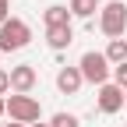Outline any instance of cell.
<instances>
[{"label":"cell","mask_w":127,"mask_h":127,"mask_svg":"<svg viewBox=\"0 0 127 127\" xmlns=\"http://www.w3.org/2000/svg\"><path fill=\"white\" fill-rule=\"evenodd\" d=\"M28 42H32V28H28V21H21V18H7L4 25H0V53L25 50Z\"/></svg>","instance_id":"cell-1"},{"label":"cell","mask_w":127,"mask_h":127,"mask_svg":"<svg viewBox=\"0 0 127 127\" xmlns=\"http://www.w3.org/2000/svg\"><path fill=\"white\" fill-rule=\"evenodd\" d=\"M81 78L85 81H92V85H109V78H113V64L106 60V53H95V50H88V53H81Z\"/></svg>","instance_id":"cell-2"},{"label":"cell","mask_w":127,"mask_h":127,"mask_svg":"<svg viewBox=\"0 0 127 127\" xmlns=\"http://www.w3.org/2000/svg\"><path fill=\"white\" fill-rule=\"evenodd\" d=\"M99 28L109 39H124V32H127V4L124 0H109L99 11Z\"/></svg>","instance_id":"cell-3"},{"label":"cell","mask_w":127,"mask_h":127,"mask_svg":"<svg viewBox=\"0 0 127 127\" xmlns=\"http://www.w3.org/2000/svg\"><path fill=\"white\" fill-rule=\"evenodd\" d=\"M7 113H11V124L32 127V124H39L42 106H39V99H32V95H18V92H14L11 99H7Z\"/></svg>","instance_id":"cell-4"},{"label":"cell","mask_w":127,"mask_h":127,"mask_svg":"<svg viewBox=\"0 0 127 127\" xmlns=\"http://www.w3.org/2000/svg\"><path fill=\"white\" fill-rule=\"evenodd\" d=\"M124 102H127V95H124V88H120V85H113V81H109V85H102V88H99V109H102L106 117L120 113V109H124Z\"/></svg>","instance_id":"cell-5"},{"label":"cell","mask_w":127,"mask_h":127,"mask_svg":"<svg viewBox=\"0 0 127 127\" xmlns=\"http://www.w3.org/2000/svg\"><path fill=\"white\" fill-rule=\"evenodd\" d=\"M35 67L32 64H18V67H11V92H18V95H28L32 88H35Z\"/></svg>","instance_id":"cell-6"},{"label":"cell","mask_w":127,"mask_h":127,"mask_svg":"<svg viewBox=\"0 0 127 127\" xmlns=\"http://www.w3.org/2000/svg\"><path fill=\"white\" fill-rule=\"evenodd\" d=\"M81 67H60L57 71V88L64 92V95H74L78 88H81Z\"/></svg>","instance_id":"cell-7"},{"label":"cell","mask_w":127,"mask_h":127,"mask_svg":"<svg viewBox=\"0 0 127 127\" xmlns=\"http://www.w3.org/2000/svg\"><path fill=\"white\" fill-rule=\"evenodd\" d=\"M46 42H50V50H67V46L74 42V28L71 25H60V28H46Z\"/></svg>","instance_id":"cell-8"},{"label":"cell","mask_w":127,"mask_h":127,"mask_svg":"<svg viewBox=\"0 0 127 127\" xmlns=\"http://www.w3.org/2000/svg\"><path fill=\"white\" fill-rule=\"evenodd\" d=\"M42 18H46V28H60V25H71V7H64V4H53V7H46L42 11Z\"/></svg>","instance_id":"cell-9"},{"label":"cell","mask_w":127,"mask_h":127,"mask_svg":"<svg viewBox=\"0 0 127 127\" xmlns=\"http://www.w3.org/2000/svg\"><path fill=\"white\" fill-rule=\"evenodd\" d=\"M106 60L113 64V67H117V64H124V60H127V39H109V46H106Z\"/></svg>","instance_id":"cell-10"},{"label":"cell","mask_w":127,"mask_h":127,"mask_svg":"<svg viewBox=\"0 0 127 127\" xmlns=\"http://www.w3.org/2000/svg\"><path fill=\"white\" fill-rule=\"evenodd\" d=\"M67 7H71L74 18H92V14L99 11V0H71Z\"/></svg>","instance_id":"cell-11"},{"label":"cell","mask_w":127,"mask_h":127,"mask_svg":"<svg viewBox=\"0 0 127 127\" xmlns=\"http://www.w3.org/2000/svg\"><path fill=\"white\" fill-rule=\"evenodd\" d=\"M50 127H81V120H78L74 113H57Z\"/></svg>","instance_id":"cell-12"},{"label":"cell","mask_w":127,"mask_h":127,"mask_svg":"<svg viewBox=\"0 0 127 127\" xmlns=\"http://www.w3.org/2000/svg\"><path fill=\"white\" fill-rule=\"evenodd\" d=\"M113 85L127 88V60H124V64H117V67H113Z\"/></svg>","instance_id":"cell-13"},{"label":"cell","mask_w":127,"mask_h":127,"mask_svg":"<svg viewBox=\"0 0 127 127\" xmlns=\"http://www.w3.org/2000/svg\"><path fill=\"white\" fill-rule=\"evenodd\" d=\"M11 92V71H0V95Z\"/></svg>","instance_id":"cell-14"},{"label":"cell","mask_w":127,"mask_h":127,"mask_svg":"<svg viewBox=\"0 0 127 127\" xmlns=\"http://www.w3.org/2000/svg\"><path fill=\"white\" fill-rule=\"evenodd\" d=\"M11 18V0H0V25Z\"/></svg>","instance_id":"cell-15"},{"label":"cell","mask_w":127,"mask_h":127,"mask_svg":"<svg viewBox=\"0 0 127 127\" xmlns=\"http://www.w3.org/2000/svg\"><path fill=\"white\" fill-rule=\"evenodd\" d=\"M4 113H7V99L0 95V117H4Z\"/></svg>","instance_id":"cell-16"},{"label":"cell","mask_w":127,"mask_h":127,"mask_svg":"<svg viewBox=\"0 0 127 127\" xmlns=\"http://www.w3.org/2000/svg\"><path fill=\"white\" fill-rule=\"evenodd\" d=\"M4 127H25V124H4Z\"/></svg>","instance_id":"cell-17"},{"label":"cell","mask_w":127,"mask_h":127,"mask_svg":"<svg viewBox=\"0 0 127 127\" xmlns=\"http://www.w3.org/2000/svg\"><path fill=\"white\" fill-rule=\"evenodd\" d=\"M32 127H50V124H32Z\"/></svg>","instance_id":"cell-18"},{"label":"cell","mask_w":127,"mask_h":127,"mask_svg":"<svg viewBox=\"0 0 127 127\" xmlns=\"http://www.w3.org/2000/svg\"><path fill=\"white\" fill-rule=\"evenodd\" d=\"M124 95H127V88H124Z\"/></svg>","instance_id":"cell-19"},{"label":"cell","mask_w":127,"mask_h":127,"mask_svg":"<svg viewBox=\"0 0 127 127\" xmlns=\"http://www.w3.org/2000/svg\"><path fill=\"white\" fill-rule=\"evenodd\" d=\"M0 127H4V124H0Z\"/></svg>","instance_id":"cell-20"}]
</instances>
